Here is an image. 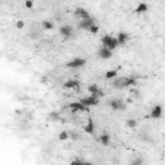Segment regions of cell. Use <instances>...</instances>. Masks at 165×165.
I'll return each instance as SVG.
<instances>
[{"label":"cell","mask_w":165,"mask_h":165,"mask_svg":"<svg viewBox=\"0 0 165 165\" xmlns=\"http://www.w3.org/2000/svg\"><path fill=\"white\" fill-rule=\"evenodd\" d=\"M59 31H61V35L65 36V37H70V36H72V32H74V30H72L71 26H62Z\"/></svg>","instance_id":"8fae6325"},{"label":"cell","mask_w":165,"mask_h":165,"mask_svg":"<svg viewBox=\"0 0 165 165\" xmlns=\"http://www.w3.org/2000/svg\"><path fill=\"white\" fill-rule=\"evenodd\" d=\"M98 56H99L101 58H103V59H108V58H111L112 52L108 48L103 47V48H101L99 50H98Z\"/></svg>","instance_id":"ba28073f"},{"label":"cell","mask_w":165,"mask_h":165,"mask_svg":"<svg viewBox=\"0 0 165 165\" xmlns=\"http://www.w3.org/2000/svg\"><path fill=\"white\" fill-rule=\"evenodd\" d=\"M75 16L79 17V18H81V19L89 18V13L86 12L85 9H83V8H76V9H75Z\"/></svg>","instance_id":"7c38bea8"},{"label":"cell","mask_w":165,"mask_h":165,"mask_svg":"<svg viewBox=\"0 0 165 165\" xmlns=\"http://www.w3.org/2000/svg\"><path fill=\"white\" fill-rule=\"evenodd\" d=\"M17 27H18V28L23 27V21H18V22H17Z\"/></svg>","instance_id":"83f0119b"},{"label":"cell","mask_w":165,"mask_h":165,"mask_svg":"<svg viewBox=\"0 0 165 165\" xmlns=\"http://www.w3.org/2000/svg\"><path fill=\"white\" fill-rule=\"evenodd\" d=\"M102 45L103 47H106V48H108L110 50H114V49H116L117 48V40H116V37H112L111 35H105L102 37Z\"/></svg>","instance_id":"7a4b0ae2"},{"label":"cell","mask_w":165,"mask_h":165,"mask_svg":"<svg viewBox=\"0 0 165 165\" xmlns=\"http://www.w3.org/2000/svg\"><path fill=\"white\" fill-rule=\"evenodd\" d=\"M101 142H102L103 146H108V143H110V135L107 134V133H103V134L101 135Z\"/></svg>","instance_id":"e0dca14e"},{"label":"cell","mask_w":165,"mask_h":165,"mask_svg":"<svg viewBox=\"0 0 165 165\" xmlns=\"http://www.w3.org/2000/svg\"><path fill=\"white\" fill-rule=\"evenodd\" d=\"M41 27L44 28V30H52V28L54 27V25L52 23V22H49V21H43L41 22Z\"/></svg>","instance_id":"ac0fdd59"},{"label":"cell","mask_w":165,"mask_h":165,"mask_svg":"<svg viewBox=\"0 0 165 165\" xmlns=\"http://www.w3.org/2000/svg\"><path fill=\"white\" fill-rule=\"evenodd\" d=\"M142 163H143L142 160H133L130 164H133V165H139V164H142Z\"/></svg>","instance_id":"484cf974"},{"label":"cell","mask_w":165,"mask_h":165,"mask_svg":"<svg viewBox=\"0 0 165 165\" xmlns=\"http://www.w3.org/2000/svg\"><path fill=\"white\" fill-rule=\"evenodd\" d=\"M147 9H148L147 4H144V3H141V4L138 5L137 8H135V13H144Z\"/></svg>","instance_id":"2e32d148"},{"label":"cell","mask_w":165,"mask_h":165,"mask_svg":"<svg viewBox=\"0 0 165 165\" xmlns=\"http://www.w3.org/2000/svg\"><path fill=\"white\" fill-rule=\"evenodd\" d=\"M89 31H90L92 34H97L98 32V26H95V25H93V26H90V27L88 28Z\"/></svg>","instance_id":"603a6c76"},{"label":"cell","mask_w":165,"mask_h":165,"mask_svg":"<svg viewBox=\"0 0 165 165\" xmlns=\"http://www.w3.org/2000/svg\"><path fill=\"white\" fill-rule=\"evenodd\" d=\"M49 119H50V120H59L58 112H52V114L49 115Z\"/></svg>","instance_id":"44dd1931"},{"label":"cell","mask_w":165,"mask_h":165,"mask_svg":"<svg viewBox=\"0 0 165 165\" xmlns=\"http://www.w3.org/2000/svg\"><path fill=\"white\" fill-rule=\"evenodd\" d=\"M68 107L71 108L72 114H74V112H76V111H89L88 106H84L83 103H80V102H72V103L68 105Z\"/></svg>","instance_id":"5b68a950"},{"label":"cell","mask_w":165,"mask_h":165,"mask_svg":"<svg viewBox=\"0 0 165 165\" xmlns=\"http://www.w3.org/2000/svg\"><path fill=\"white\" fill-rule=\"evenodd\" d=\"M116 74H117L116 70H110V71H107V72H106V79H112V77L116 76Z\"/></svg>","instance_id":"d6986e66"},{"label":"cell","mask_w":165,"mask_h":165,"mask_svg":"<svg viewBox=\"0 0 165 165\" xmlns=\"http://www.w3.org/2000/svg\"><path fill=\"white\" fill-rule=\"evenodd\" d=\"M68 138V133L67 132H61L59 133V139L61 141H65V139H67Z\"/></svg>","instance_id":"7402d4cb"},{"label":"cell","mask_w":165,"mask_h":165,"mask_svg":"<svg viewBox=\"0 0 165 165\" xmlns=\"http://www.w3.org/2000/svg\"><path fill=\"white\" fill-rule=\"evenodd\" d=\"M63 86H65L66 89H75V90H79L80 83L77 81V80H68V81H66L63 84Z\"/></svg>","instance_id":"9c48e42d"},{"label":"cell","mask_w":165,"mask_h":165,"mask_svg":"<svg viewBox=\"0 0 165 165\" xmlns=\"http://www.w3.org/2000/svg\"><path fill=\"white\" fill-rule=\"evenodd\" d=\"M161 114H163V108H161V106H155L152 108V111H151V115H150V116H151L152 119H159L161 116Z\"/></svg>","instance_id":"4fadbf2b"},{"label":"cell","mask_w":165,"mask_h":165,"mask_svg":"<svg viewBox=\"0 0 165 165\" xmlns=\"http://www.w3.org/2000/svg\"><path fill=\"white\" fill-rule=\"evenodd\" d=\"M88 90H89V93H92V95H95V97H103L105 95V92L102 90V89H99L95 84H93V85H89L88 86Z\"/></svg>","instance_id":"52a82bcc"},{"label":"cell","mask_w":165,"mask_h":165,"mask_svg":"<svg viewBox=\"0 0 165 165\" xmlns=\"http://www.w3.org/2000/svg\"><path fill=\"white\" fill-rule=\"evenodd\" d=\"M71 137L74 138V139H77V138H79V135H77L76 132H71Z\"/></svg>","instance_id":"4316f807"},{"label":"cell","mask_w":165,"mask_h":165,"mask_svg":"<svg viewBox=\"0 0 165 165\" xmlns=\"http://www.w3.org/2000/svg\"><path fill=\"white\" fill-rule=\"evenodd\" d=\"M128 34H125V32H120L117 35V37H116V40H117V44H125L126 41H128Z\"/></svg>","instance_id":"5bb4252c"},{"label":"cell","mask_w":165,"mask_h":165,"mask_svg":"<svg viewBox=\"0 0 165 165\" xmlns=\"http://www.w3.org/2000/svg\"><path fill=\"white\" fill-rule=\"evenodd\" d=\"M25 5H26V8H32V5H34V3H32V0H26V3H25Z\"/></svg>","instance_id":"cb8c5ba5"},{"label":"cell","mask_w":165,"mask_h":165,"mask_svg":"<svg viewBox=\"0 0 165 165\" xmlns=\"http://www.w3.org/2000/svg\"><path fill=\"white\" fill-rule=\"evenodd\" d=\"M80 103H83L84 106H95L98 105V98L95 95H90V97H85L80 101Z\"/></svg>","instance_id":"8992f818"},{"label":"cell","mask_w":165,"mask_h":165,"mask_svg":"<svg viewBox=\"0 0 165 165\" xmlns=\"http://www.w3.org/2000/svg\"><path fill=\"white\" fill-rule=\"evenodd\" d=\"M83 130H84L85 133H89V134H93V133H94V124H93V121L89 120V121H88V124H86V125L83 128Z\"/></svg>","instance_id":"9a60e30c"},{"label":"cell","mask_w":165,"mask_h":165,"mask_svg":"<svg viewBox=\"0 0 165 165\" xmlns=\"http://www.w3.org/2000/svg\"><path fill=\"white\" fill-rule=\"evenodd\" d=\"M72 163H80V164H83V163H85V160H84V159H75Z\"/></svg>","instance_id":"d4e9b609"},{"label":"cell","mask_w":165,"mask_h":165,"mask_svg":"<svg viewBox=\"0 0 165 165\" xmlns=\"http://www.w3.org/2000/svg\"><path fill=\"white\" fill-rule=\"evenodd\" d=\"M94 21L95 19L94 18H86V19H81V21L79 22V28H89L90 26H93L94 25Z\"/></svg>","instance_id":"30bf717a"},{"label":"cell","mask_w":165,"mask_h":165,"mask_svg":"<svg viewBox=\"0 0 165 165\" xmlns=\"http://www.w3.org/2000/svg\"><path fill=\"white\" fill-rule=\"evenodd\" d=\"M135 81H137V79L134 76H125V77H119V79H116L112 83V85L117 89H123L129 85H134Z\"/></svg>","instance_id":"6da1fadb"},{"label":"cell","mask_w":165,"mask_h":165,"mask_svg":"<svg viewBox=\"0 0 165 165\" xmlns=\"http://www.w3.org/2000/svg\"><path fill=\"white\" fill-rule=\"evenodd\" d=\"M107 103H108V106L111 107L112 110H115V111H121V110L125 108V103L120 99H111Z\"/></svg>","instance_id":"3957f363"},{"label":"cell","mask_w":165,"mask_h":165,"mask_svg":"<svg viewBox=\"0 0 165 165\" xmlns=\"http://www.w3.org/2000/svg\"><path fill=\"white\" fill-rule=\"evenodd\" d=\"M85 62L86 61L84 58H74V59H71L70 62L66 63V66H67V67H71V68H77V67H81V66L85 65Z\"/></svg>","instance_id":"277c9868"},{"label":"cell","mask_w":165,"mask_h":165,"mask_svg":"<svg viewBox=\"0 0 165 165\" xmlns=\"http://www.w3.org/2000/svg\"><path fill=\"white\" fill-rule=\"evenodd\" d=\"M126 125H128L129 128H135V126H137V120L129 119V120H126Z\"/></svg>","instance_id":"ffe728a7"}]
</instances>
